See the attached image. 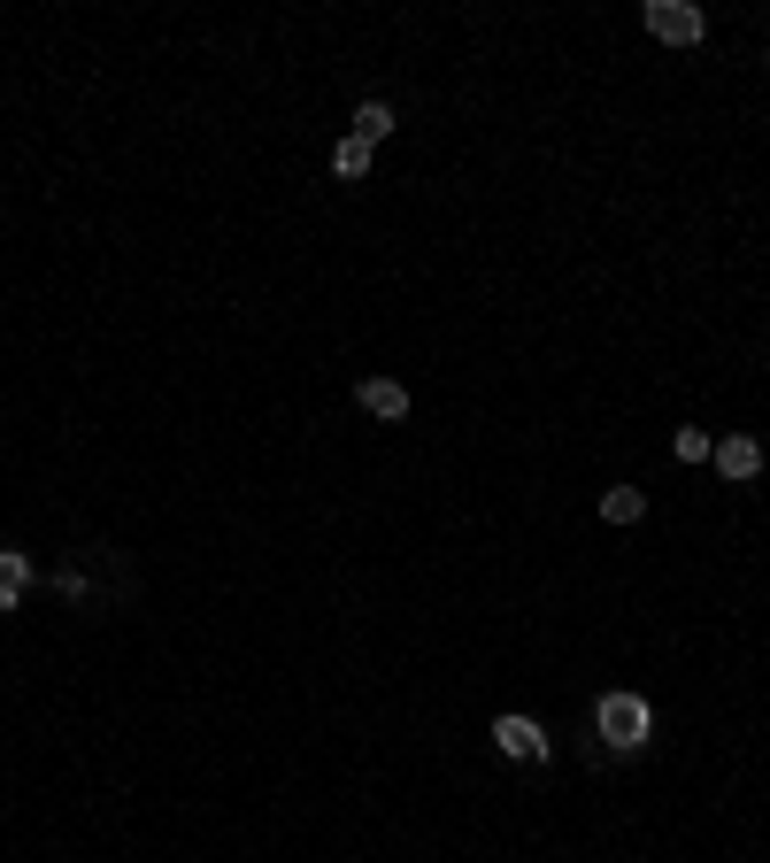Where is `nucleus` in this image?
I'll return each instance as SVG.
<instances>
[{"mask_svg":"<svg viewBox=\"0 0 770 863\" xmlns=\"http://www.w3.org/2000/svg\"><path fill=\"white\" fill-rule=\"evenodd\" d=\"M670 456H678V463H709V456H716V440L686 424V432H670Z\"/></svg>","mask_w":770,"mask_h":863,"instance_id":"1a4fd4ad","label":"nucleus"},{"mask_svg":"<svg viewBox=\"0 0 770 863\" xmlns=\"http://www.w3.org/2000/svg\"><path fill=\"white\" fill-rule=\"evenodd\" d=\"M647 32L663 47H701L709 40V16L693 9V0H647Z\"/></svg>","mask_w":770,"mask_h":863,"instance_id":"f03ea898","label":"nucleus"},{"mask_svg":"<svg viewBox=\"0 0 770 863\" xmlns=\"http://www.w3.org/2000/svg\"><path fill=\"white\" fill-rule=\"evenodd\" d=\"M732 486H747L755 471H762V440H747V432H724V440H716V456H709Z\"/></svg>","mask_w":770,"mask_h":863,"instance_id":"39448f33","label":"nucleus"},{"mask_svg":"<svg viewBox=\"0 0 770 863\" xmlns=\"http://www.w3.org/2000/svg\"><path fill=\"white\" fill-rule=\"evenodd\" d=\"M601 517H609V525H639V517H647V494H639V486H609V494H601Z\"/></svg>","mask_w":770,"mask_h":863,"instance_id":"0eeeda50","label":"nucleus"},{"mask_svg":"<svg viewBox=\"0 0 770 863\" xmlns=\"http://www.w3.org/2000/svg\"><path fill=\"white\" fill-rule=\"evenodd\" d=\"M354 401H362L370 416H385V424H401V416H409V385H401V378H385V370H370V378L354 385Z\"/></svg>","mask_w":770,"mask_h":863,"instance_id":"20e7f679","label":"nucleus"},{"mask_svg":"<svg viewBox=\"0 0 770 863\" xmlns=\"http://www.w3.org/2000/svg\"><path fill=\"white\" fill-rule=\"evenodd\" d=\"M24 594H32V563L16 548H0V609H16Z\"/></svg>","mask_w":770,"mask_h":863,"instance_id":"423d86ee","label":"nucleus"},{"mask_svg":"<svg viewBox=\"0 0 770 863\" xmlns=\"http://www.w3.org/2000/svg\"><path fill=\"white\" fill-rule=\"evenodd\" d=\"M354 139H362V147L394 139V109H385V101H362V109H354Z\"/></svg>","mask_w":770,"mask_h":863,"instance_id":"6e6552de","label":"nucleus"},{"mask_svg":"<svg viewBox=\"0 0 770 863\" xmlns=\"http://www.w3.org/2000/svg\"><path fill=\"white\" fill-rule=\"evenodd\" d=\"M331 170H339V178H362V170H370V147H362V139L347 132V139L331 147Z\"/></svg>","mask_w":770,"mask_h":863,"instance_id":"9d476101","label":"nucleus"},{"mask_svg":"<svg viewBox=\"0 0 770 863\" xmlns=\"http://www.w3.org/2000/svg\"><path fill=\"white\" fill-rule=\"evenodd\" d=\"M593 725H601V748H609V755H639V748H647V732H655V709H647L632 686H616V694H601Z\"/></svg>","mask_w":770,"mask_h":863,"instance_id":"f257e3e1","label":"nucleus"},{"mask_svg":"<svg viewBox=\"0 0 770 863\" xmlns=\"http://www.w3.org/2000/svg\"><path fill=\"white\" fill-rule=\"evenodd\" d=\"M494 748H501L509 763H547V732H540L532 717H517V709L494 717Z\"/></svg>","mask_w":770,"mask_h":863,"instance_id":"7ed1b4c3","label":"nucleus"}]
</instances>
